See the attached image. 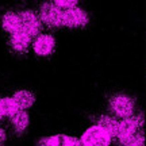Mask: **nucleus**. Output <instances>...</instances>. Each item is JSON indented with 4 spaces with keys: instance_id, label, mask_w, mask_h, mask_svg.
<instances>
[{
    "instance_id": "obj_1",
    "label": "nucleus",
    "mask_w": 146,
    "mask_h": 146,
    "mask_svg": "<svg viewBox=\"0 0 146 146\" xmlns=\"http://www.w3.org/2000/svg\"><path fill=\"white\" fill-rule=\"evenodd\" d=\"M143 125V116L141 114L131 115L126 119H122L118 122V131H116V139L120 145H123L127 139H130L131 137L137 134L138 130Z\"/></svg>"
},
{
    "instance_id": "obj_2",
    "label": "nucleus",
    "mask_w": 146,
    "mask_h": 146,
    "mask_svg": "<svg viewBox=\"0 0 146 146\" xmlns=\"http://www.w3.org/2000/svg\"><path fill=\"white\" fill-rule=\"evenodd\" d=\"M108 106L111 112L120 119H126L134 115V100L129 95L115 94L108 100Z\"/></svg>"
},
{
    "instance_id": "obj_3",
    "label": "nucleus",
    "mask_w": 146,
    "mask_h": 146,
    "mask_svg": "<svg viewBox=\"0 0 146 146\" xmlns=\"http://www.w3.org/2000/svg\"><path fill=\"white\" fill-rule=\"evenodd\" d=\"M111 141L112 137L108 131L99 125H94L85 130L80 142L83 146H110Z\"/></svg>"
},
{
    "instance_id": "obj_4",
    "label": "nucleus",
    "mask_w": 146,
    "mask_h": 146,
    "mask_svg": "<svg viewBox=\"0 0 146 146\" xmlns=\"http://www.w3.org/2000/svg\"><path fill=\"white\" fill-rule=\"evenodd\" d=\"M39 16H41L42 22L49 27L62 26V10L58 8L54 3H46L42 5Z\"/></svg>"
},
{
    "instance_id": "obj_5",
    "label": "nucleus",
    "mask_w": 146,
    "mask_h": 146,
    "mask_svg": "<svg viewBox=\"0 0 146 146\" xmlns=\"http://www.w3.org/2000/svg\"><path fill=\"white\" fill-rule=\"evenodd\" d=\"M88 23V16L85 11L77 7L62 10V26L68 27H84Z\"/></svg>"
},
{
    "instance_id": "obj_6",
    "label": "nucleus",
    "mask_w": 146,
    "mask_h": 146,
    "mask_svg": "<svg viewBox=\"0 0 146 146\" xmlns=\"http://www.w3.org/2000/svg\"><path fill=\"white\" fill-rule=\"evenodd\" d=\"M19 16H21V31L27 34L30 38L36 35L41 29V25L35 14L33 11H25Z\"/></svg>"
},
{
    "instance_id": "obj_7",
    "label": "nucleus",
    "mask_w": 146,
    "mask_h": 146,
    "mask_svg": "<svg viewBox=\"0 0 146 146\" xmlns=\"http://www.w3.org/2000/svg\"><path fill=\"white\" fill-rule=\"evenodd\" d=\"M38 145L39 146H83L77 138L64 135V134L42 138L41 141L38 142Z\"/></svg>"
},
{
    "instance_id": "obj_8",
    "label": "nucleus",
    "mask_w": 146,
    "mask_h": 146,
    "mask_svg": "<svg viewBox=\"0 0 146 146\" xmlns=\"http://www.w3.org/2000/svg\"><path fill=\"white\" fill-rule=\"evenodd\" d=\"M54 46H56L54 38L49 34H42V35L36 36L35 42H34V52L39 56H49L53 53Z\"/></svg>"
},
{
    "instance_id": "obj_9",
    "label": "nucleus",
    "mask_w": 146,
    "mask_h": 146,
    "mask_svg": "<svg viewBox=\"0 0 146 146\" xmlns=\"http://www.w3.org/2000/svg\"><path fill=\"white\" fill-rule=\"evenodd\" d=\"M12 99L15 100V103L21 110H26L31 107L35 102V96L30 92V91H18L15 95L12 96Z\"/></svg>"
},
{
    "instance_id": "obj_10",
    "label": "nucleus",
    "mask_w": 146,
    "mask_h": 146,
    "mask_svg": "<svg viewBox=\"0 0 146 146\" xmlns=\"http://www.w3.org/2000/svg\"><path fill=\"white\" fill-rule=\"evenodd\" d=\"M30 39L31 38L27 35V34H25L23 31L19 30L18 33L12 34V36H11V39H10V43L16 52H25L27 49V46H29V43H30Z\"/></svg>"
},
{
    "instance_id": "obj_11",
    "label": "nucleus",
    "mask_w": 146,
    "mask_h": 146,
    "mask_svg": "<svg viewBox=\"0 0 146 146\" xmlns=\"http://www.w3.org/2000/svg\"><path fill=\"white\" fill-rule=\"evenodd\" d=\"M3 27L12 34L18 33L21 30V16L14 12H7L3 18Z\"/></svg>"
},
{
    "instance_id": "obj_12",
    "label": "nucleus",
    "mask_w": 146,
    "mask_h": 146,
    "mask_svg": "<svg viewBox=\"0 0 146 146\" xmlns=\"http://www.w3.org/2000/svg\"><path fill=\"white\" fill-rule=\"evenodd\" d=\"M96 125L102 126L104 130L108 131L112 138H115V137H116V131H118V120H115L114 118L107 116V115H102V116H99V118H98Z\"/></svg>"
},
{
    "instance_id": "obj_13",
    "label": "nucleus",
    "mask_w": 146,
    "mask_h": 146,
    "mask_svg": "<svg viewBox=\"0 0 146 146\" xmlns=\"http://www.w3.org/2000/svg\"><path fill=\"white\" fill-rule=\"evenodd\" d=\"M11 120L14 123V127L18 133H23L26 130L27 125H29V115L26 114L25 110H19L16 114H14L11 116Z\"/></svg>"
},
{
    "instance_id": "obj_14",
    "label": "nucleus",
    "mask_w": 146,
    "mask_h": 146,
    "mask_svg": "<svg viewBox=\"0 0 146 146\" xmlns=\"http://www.w3.org/2000/svg\"><path fill=\"white\" fill-rule=\"evenodd\" d=\"M0 106H1V111L4 115H8V116H12L14 114H16L19 111V107L15 103V100L12 98H5V99H0Z\"/></svg>"
},
{
    "instance_id": "obj_15",
    "label": "nucleus",
    "mask_w": 146,
    "mask_h": 146,
    "mask_svg": "<svg viewBox=\"0 0 146 146\" xmlns=\"http://www.w3.org/2000/svg\"><path fill=\"white\" fill-rule=\"evenodd\" d=\"M122 146H145V137L142 134V131H138L137 134H134Z\"/></svg>"
},
{
    "instance_id": "obj_16",
    "label": "nucleus",
    "mask_w": 146,
    "mask_h": 146,
    "mask_svg": "<svg viewBox=\"0 0 146 146\" xmlns=\"http://www.w3.org/2000/svg\"><path fill=\"white\" fill-rule=\"evenodd\" d=\"M54 4L61 10H68V8H73L77 4V1H54Z\"/></svg>"
},
{
    "instance_id": "obj_17",
    "label": "nucleus",
    "mask_w": 146,
    "mask_h": 146,
    "mask_svg": "<svg viewBox=\"0 0 146 146\" xmlns=\"http://www.w3.org/2000/svg\"><path fill=\"white\" fill-rule=\"evenodd\" d=\"M4 141H5V133H4V130L0 127V146L4 143Z\"/></svg>"
},
{
    "instance_id": "obj_18",
    "label": "nucleus",
    "mask_w": 146,
    "mask_h": 146,
    "mask_svg": "<svg viewBox=\"0 0 146 146\" xmlns=\"http://www.w3.org/2000/svg\"><path fill=\"white\" fill-rule=\"evenodd\" d=\"M3 115H4V114H3V111H1V106H0V118H1Z\"/></svg>"
}]
</instances>
